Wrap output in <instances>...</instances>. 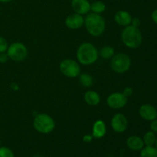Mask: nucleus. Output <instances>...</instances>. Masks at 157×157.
Listing matches in <instances>:
<instances>
[{"instance_id":"f257e3e1","label":"nucleus","mask_w":157,"mask_h":157,"mask_svg":"<svg viewBox=\"0 0 157 157\" xmlns=\"http://www.w3.org/2000/svg\"><path fill=\"white\" fill-rule=\"evenodd\" d=\"M76 57L80 64L83 65H90L98 61L99 52L93 44L84 42L78 47Z\"/></svg>"},{"instance_id":"f03ea898","label":"nucleus","mask_w":157,"mask_h":157,"mask_svg":"<svg viewBox=\"0 0 157 157\" xmlns=\"http://www.w3.org/2000/svg\"><path fill=\"white\" fill-rule=\"evenodd\" d=\"M84 25L91 36L99 37L105 31L106 21L101 15L91 12L84 18Z\"/></svg>"},{"instance_id":"7ed1b4c3","label":"nucleus","mask_w":157,"mask_h":157,"mask_svg":"<svg viewBox=\"0 0 157 157\" xmlns=\"http://www.w3.org/2000/svg\"><path fill=\"white\" fill-rule=\"evenodd\" d=\"M121 39L124 45L131 49H136L141 45L143 36L138 28L133 25L126 26L121 32Z\"/></svg>"},{"instance_id":"20e7f679","label":"nucleus","mask_w":157,"mask_h":157,"mask_svg":"<svg viewBox=\"0 0 157 157\" xmlns=\"http://www.w3.org/2000/svg\"><path fill=\"white\" fill-rule=\"evenodd\" d=\"M33 127L37 132L42 134H48L55 128L53 118L47 113H38L33 120Z\"/></svg>"},{"instance_id":"39448f33","label":"nucleus","mask_w":157,"mask_h":157,"mask_svg":"<svg viewBox=\"0 0 157 157\" xmlns=\"http://www.w3.org/2000/svg\"><path fill=\"white\" fill-rule=\"evenodd\" d=\"M131 66V59L125 53L115 54L110 59V67L117 74H124Z\"/></svg>"},{"instance_id":"423d86ee","label":"nucleus","mask_w":157,"mask_h":157,"mask_svg":"<svg viewBox=\"0 0 157 157\" xmlns=\"http://www.w3.org/2000/svg\"><path fill=\"white\" fill-rule=\"evenodd\" d=\"M6 53L9 55V59L12 61L15 62H21L27 58L29 52L27 47L23 43L16 41L9 45Z\"/></svg>"},{"instance_id":"0eeeda50","label":"nucleus","mask_w":157,"mask_h":157,"mask_svg":"<svg viewBox=\"0 0 157 157\" xmlns=\"http://www.w3.org/2000/svg\"><path fill=\"white\" fill-rule=\"evenodd\" d=\"M59 68L61 73L69 78H75L81 75V67L75 60L67 58L61 61Z\"/></svg>"},{"instance_id":"6e6552de","label":"nucleus","mask_w":157,"mask_h":157,"mask_svg":"<svg viewBox=\"0 0 157 157\" xmlns=\"http://www.w3.org/2000/svg\"><path fill=\"white\" fill-rule=\"evenodd\" d=\"M127 104V98L121 92H115L109 95L107 98V104L109 107L119 110L125 107Z\"/></svg>"},{"instance_id":"1a4fd4ad","label":"nucleus","mask_w":157,"mask_h":157,"mask_svg":"<svg viewBox=\"0 0 157 157\" xmlns=\"http://www.w3.org/2000/svg\"><path fill=\"white\" fill-rule=\"evenodd\" d=\"M111 127L114 132L122 133L127 130L128 127V121L125 115L118 113L115 114L111 119Z\"/></svg>"},{"instance_id":"9d476101","label":"nucleus","mask_w":157,"mask_h":157,"mask_svg":"<svg viewBox=\"0 0 157 157\" xmlns=\"http://www.w3.org/2000/svg\"><path fill=\"white\" fill-rule=\"evenodd\" d=\"M84 25V18L83 15L78 13H73L69 15L65 19V25L72 30H77Z\"/></svg>"},{"instance_id":"9b49d317","label":"nucleus","mask_w":157,"mask_h":157,"mask_svg":"<svg viewBox=\"0 0 157 157\" xmlns=\"http://www.w3.org/2000/svg\"><path fill=\"white\" fill-rule=\"evenodd\" d=\"M71 8L75 13L87 15L90 11V3L88 0H72Z\"/></svg>"},{"instance_id":"f8f14e48","label":"nucleus","mask_w":157,"mask_h":157,"mask_svg":"<svg viewBox=\"0 0 157 157\" xmlns=\"http://www.w3.org/2000/svg\"><path fill=\"white\" fill-rule=\"evenodd\" d=\"M139 113L141 117L147 121H152L156 119L157 110L150 104H144L139 109Z\"/></svg>"},{"instance_id":"ddd939ff","label":"nucleus","mask_w":157,"mask_h":157,"mask_svg":"<svg viewBox=\"0 0 157 157\" xmlns=\"http://www.w3.org/2000/svg\"><path fill=\"white\" fill-rule=\"evenodd\" d=\"M107 133V126L102 120H98L94 122L92 128V136L95 139H101Z\"/></svg>"},{"instance_id":"4468645a","label":"nucleus","mask_w":157,"mask_h":157,"mask_svg":"<svg viewBox=\"0 0 157 157\" xmlns=\"http://www.w3.org/2000/svg\"><path fill=\"white\" fill-rule=\"evenodd\" d=\"M114 21L119 25L126 27L130 25L132 21V16L128 12L124 10H120L115 14Z\"/></svg>"},{"instance_id":"2eb2a0df","label":"nucleus","mask_w":157,"mask_h":157,"mask_svg":"<svg viewBox=\"0 0 157 157\" xmlns=\"http://www.w3.org/2000/svg\"><path fill=\"white\" fill-rule=\"evenodd\" d=\"M127 146L133 151H139L144 147V143L142 138L137 136H131L127 139Z\"/></svg>"},{"instance_id":"dca6fc26","label":"nucleus","mask_w":157,"mask_h":157,"mask_svg":"<svg viewBox=\"0 0 157 157\" xmlns=\"http://www.w3.org/2000/svg\"><path fill=\"white\" fill-rule=\"evenodd\" d=\"M84 99L86 104H88L89 106H92V107L98 105L101 102V96L95 90L86 91L84 95Z\"/></svg>"},{"instance_id":"f3484780","label":"nucleus","mask_w":157,"mask_h":157,"mask_svg":"<svg viewBox=\"0 0 157 157\" xmlns=\"http://www.w3.org/2000/svg\"><path fill=\"white\" fill-rule=\"evenodd\" d=\"M115 55V50L112 46L110 45H105L99 52V55L102 58L105 60L111 59L113 58V55Z\"/></svg>"},{"instance_id":"a211bd4d","label":"nucleus","mask_w":157,"mask_h":157,"mask_svg":"<svg viewBox=\"0 0 157 157\" xmlns=\"http://www.w3.org/2000/svg\"><path fill=\"white\" fill-rule=\"evenodd\" d=\"M140 157H157V148L153 146H146L141 150Z\"/></svg>"},{"instance_id":"6ab92c4d","label":"nucleus","mask_w":157,"mask_h":157,"mask_svg":"<svg viewBox=\"0 0 157 157\" xmlns=\"http://www.w3.org/2000/svg\"><path fill=\"white\" fill-rule=\"evenodd\" d=\"M106 10V5L104 2L101 1H95L90 4V11H92L93 13L99 14L101 13Z\"/></svg>"},{"instance_id":"aec40b11","label":"nucleus","mask_w":157,"mask_h":157,"mask_svg":"<svg viewBox=\"0 0 157 157\" xmlns=\"http://www.w3.org/2000/svg\"><path fill=\"white\" fill-rule=\"evenodd\" d=\"M80 82H81V85L84 87H91L94 83L93 77L89 74H81L80 75Z\"/></svg>"},{"instance_id":"412c9836","label":"nucleus","mask_w":157,"mask_h":157,"mask_svg":"<svg viewBox=\"0 0 157 157\" xmlns=\"http://www.w3.org/2000/svg\"><path fill=\"white\" fill-rule=\"evenodd\" d=\"M156 135L154 132L148 131L144 134L143 140H144V145L146 146H153L156 143Z\"/></svg>"},{"instance_id":"4be33fe9","label":"nucleus","mask_w":157,"mask_h":157,"mask_svg":"<svg viewBox=\"0 0 157 157\" xmlns=\"http://www.w3.org/2000/svg\"><path fill=\"white\" fill-rule=\"evenodd\" d=\"M0 157H15V155L11 149L6 147H0Z\"/></svg>"},{"instance_id":"5701e85b","label":"nucleus","mask_w":157,"mask_h":157,"mask_svg":"<svg viewBox=\"0 0 157 157\" xmlns=\"http://www.w3.org/2000/svg\"><path fill=\"white\" fill-rule=\"evenodd\" d=\"M8 47H9V44L6 39L3 37L0 36V53H3V52H6Z\"/></svg>"},{"instance_id":"b1692460","label":"nucleus","mask_w":157,"mask_h":157,"mask_svg":"<svg viewBox=\"0 0 157 157\" xmlns=\"http://www.w3.org/2000/svg\"><path fill=\"white\" fill-rule=\"evenodd\" d=\"M9 60V55L6 52H3V53H0V63L1 64H5V63L8 62Z\"/></svg>"},{"instance_id":"393cba45","label":"nucleus","mask_w":157,"mask_h":157,"mask_svg":"<svg viewBox=\"0 0 157 157\" xmlns=\"http://www.w3.org/2000/svg\"><path fill=\"white\" fill-rule=\"evenodd\" d=\"M133 94V88L130 87H126V88H124V91H123V94H124L125 97H127V98H129V97L132 96Z\"/></svg>"},{"instance_id":"a878e982","label":"nucleus","mask_w":157,"mask_h":157,"mask_svg":"<svg viewBox=\"0 0 157 157\" xmlns=\"http://www.w3.org/2000/svg\"><path fill=\"white\" fill-rule=\"evenodd\" d=\"M150 129H151V131L157 133V119L152 121L151 124H150Z\"/></svg>"},{"instance_id":"bb28decb","label":"nucleus","mask_w":157,"mask_h":157,"mask_svg":"<svg viewBox=\"0 0 157 157\" xmlns=\"http://www.w3.org/2000/svg\"><path fill=\"white\" fill-rule=\"evenodd\" d=\"M131 25L134 26V27L138 28L140 25V18H132V21H131Z\"/></svg>"},{"instance_id":"cd10ccee","label":"nucleus","mask_w":157,"mask_h":157,"mask_svg":"<svg viewBox=\"0 0 157 157\" xmlns=\"http://www.w3.org/2000/svg\"><path fill=\"white\" fill-rule=\"evenodd\" d=\"M93 136L90 134H86L84 135V137H83V141L86 144H89V143L91 142L93 140Z\"/></svg>"},{"instance_id":"c85d7f7f","label":"nucleus","mask_w":157,"mask_h":157,"mask_svg":"<svg viewBox=\"0 0 157 157\" xmlns=\"http://www.w3.org/2000/svg\"><path fill=\"white\" fill-rule=\"evenodd\" d=\"M152 19L156 24H157V9H155L152 13Z\"/></svg>"},{"instance_id":"c756f323","label":"nucleus","mask_w":157,"mask_h":157,"mask_svg":"<svg viewBox=\"0 0 157 157\" xmlns=\"http://www.w3.org/2000/svg\"><path fill=\"white\" fill-rule=\"evenodd\" d=\"M11 87H12V90H17L18 89V86L16 84H12V86H11Z\"/></svg>"},{"instance_id":"7c9ffc66","label":"nucleus","mask_w":157,"mask_h":157,"mask_svg":"<svg viewBox=\"0 0 157 157\" xmlns=\"http://www.w3.org/2000/svg\"><path fill=\"white\" fill-rule=\"evenodd\" d=\"M13 0H0V2L2 3H9V2H12Z\"/></svg>"},{"instance_id":"2f4dec72","label":"nucleus","mask_w":157,"mask_h":157,"mask_svg":"<svg viewBox=\"0 0 157 157\" xmlns=\"http://www.w3.org/2000/svg\"><path fill=\"white\" fill-rule=\"evenodd\" d=\"M155 145H156V147L157 148V138H156V143H155Z\"/></svg>"},{"instance_id":"473e14b6","label":"nucleus","mask_w":157,"mask_h":157,"mask_svg":"<svg viewBox=\"0 0 157 157\" xmlns=\"http://www.w3.org/2000/svg\"><path fill=\"white\" fill-rule=\"evenodd\" d=\"M33 157H43V156H38V155H37V156H34Z\"/></svg>"}]
</instances>
